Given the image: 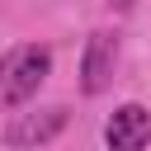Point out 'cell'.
Instances as JSON below:
<instances>
[{
    "instance_id": "obj_1",
    "label": "cell",
    "mask_w": 151,
    "mask_h": 151,
    "mask_svg": "<svg viewBox=\"0 0 151 151\" xmlns=\"http://www.w3.org/2000/svg\"><path fill=\"white\" fill-rule=\"evenodd\" d=\"M52 71V47L42 42H19L5 61H0V104L5 109H19L38 94V85L47 80Z\"/></svg>"
},
{
    "instance_id": "obj_2",
    "label": "cell",
    "mask_w": 151,
    "mask_h": 151,
    "mask_svg": "<svg viewBox=\"0 0 151 151\" xmlns=\"http://www.w3.org/2000/svg\"><path fill=\"white\" fill-rule=\"evenodd\" d=\"M113 61H118V33L94 28L85 38V52H80V90L85 94H104L109 80H113Z\"/></svg>"
},
{
    "instance_id": "obj_3",
    "label": "cell",
    "mask_w": 151,
    "mask_h": 151,
    "mask_svg": "<svg viewBox=\"0 0 151 151\" xmlns=\"http://www.w3.org/2000/svg\"><path fill=\"white\" fill-rule=\"evenodd\" d=\"M66 118H71V113H66L61 104L14 113V118H9V127H5V142H9V146H19V151H24V146H47V142L66 127Z\"/></svg>"
},
{
    "instance_id": "obj_4",
    "label": "cell",
    "mask_w": 151,
    "mask_h": 151,
    "mask_svg": "<svg viewBox=\"0 0 151 151\" xmlns=\"http://www.w3.org/2000/svg\"><path fill=\"white\" fill-rule=\"evenodd\" d=\"M104 142L109 151H142L151 142V113L142 104H118L113 118L104 123Z\"/></svg>"
},
{
    "instance_id": "obj_5",
    "label": "cell",
    "mask_w": 151,
    "mask_h": 151,
    "mask_svg": "<svg viewBox=\"0 0 151 151\" xmlns=\"http://www.w3.org/2000/svg\"><path fill=\"white\" fill-rule=\"evenodd\" d=\"M109 5H113V9H132L137 0H109Z\"/></svg>"
}]
</instances>
